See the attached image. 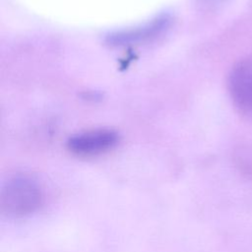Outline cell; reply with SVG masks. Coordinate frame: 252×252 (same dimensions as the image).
Wrapping results in <instances>:
<instances>
[{"instance_id":"6da1fadb","label":"cell","mask_w":252,"mask_h":252,"mask_svg":"<svg viewBox=\"0 0 252 252\" xmlns=\"http://www.w3.org/2000/svg\"><path fill=\"white\" fill-rule=\"evenodd\" d=\"M42 203L39 185L28 176H15L2 187L1 213L10 218H21L34 213Z\"/></svg>"},{"instance_id":"7a4b0ae2","label":"cell","mask_w":252,"mask_h":252,"mask_svg":"<svg viewBox=\"0 0 252 252\" xmlns=\"http://www.w3.org/2000/svg\"><path fill=\"white\" fill-rule=\"evenodd\" d=\"M118 134L111 129H94L69 138L68 150L79 157H94L112 150L118 143Z\"/></svg>"},{"instance_id":"3957f363","label":"cell","mask_w":252,"mask_h":252,"mask_svg":"<svg viewBox=\"0 0 252 252\" xmlns=\"http://www.w3.org/2000/svg\"><path fill=\"white\" fill-rule=\"evenodd\" d=\"M228 92L243 111L252 112V57L239 61L228 75Z\"/></svg>"},{"instance_id":"277c9868","label":"cell","mask_w":252,"mask_h":252,"mask_svg":"<svg viewBox=\"0 0 252 252\" xmlns=\"http://www.w3.org/2000/svg\"><path fill=\"white\" fill-rule=\"evenodd\" d=\"M169 24V18L166 16L158 17L144 26L126 31L117 32L107 36V42L111 45H129L149 40L160 34Z\"/></svg>"}]
</instances>
